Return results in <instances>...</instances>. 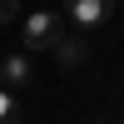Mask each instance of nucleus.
<instances>
[{
    "label": "nucleus",
    "instance_id": "f03ea898",
    "mask_svg": "<svg viewBox=\"0 0 124 124\" xmlns=\"http://www.w3.org/2000/svg\"><path fill=\"white\" fill-rule=\"evenodd\" d=\"M119 0H65V20H75L79 30H99L109 15H114Z\"/></svg>",
    "mask_w": 124,
    "mask_h": 124
},
{
    "label": "nucleus",
    "instance_id": "f257e3e1",
    "mask_svg": "<svg viewBox=\"0 0 124 124\" xmlns=\"http://www.w3.org/2000/svg\"><path fill=\"white\" fill-rule=\"evenodd\" d=\"M20 30H25V50H55L60 40H65V20L50 15V10L25 15V20H20Z\"/></svg>",
    "mask_w": 124,
    "mask_h": 124
},
{
    "label": "nucleus",
    "instance_id": "423d86ee",
    "mask_svg": "<svg viewBox=\"0 0 124 124\" xmlns=\"http://www.w3.org/2000/svg\"><path fill=\"white\" fill-rule=\"evenodd\" d=\"M10 20H20V0H0V25H10Z\"/></svg>",
    "mask_w": 124,
    "mask_h": 124
},
{
    "label": "nucleus",
    "instance_id": "39448f33",
    "mask_svg": "<svg viewBox=\"0 0 124 124\" xmlns=\"http://www.w3.org/2000/svg\"><path fill=\"white\" fill-rule=\"evenodd\" d=\"M0 124H20V99L10 89H0Z\"/></svg>",
    "mask_w": 124,
    "mask_h": 124
},
{
    "label": "nucleus",
    "instance_id": "0eeeda50",
    "mask_svg": "<svg viewBox=\"0 0 124 124\" xmlns=\"http://www.w3.org/2000/svg\"><path fill=\"white\" fill-rule=\"evenodd\" d=\"M119 124H124V119H119Z\"/></svg>",
    "mask_w": 124,
    "mask_h": 124
},
{
    "label": "nucleus",
    "instance_id": "20e7f679",
    "mask_svg": "<svg viewBox=\"0 0 124 124\" xmlns=\"http://www.w3.org/2000/svg\"><path fill=\"white\" fill-rule=\"evenodd\" d=\"M55 60H60L65 70H79V65L89 60V45H85V35H65V40L55 45Z\"/></svg>",
    "mask_w": 124,
    "mask_h": 124
},
{
    "label": "nucleus",
    "instance_id": "7ed1b4c3",
    "mask_svg": "<svg viewBox=\"0 0 124 124\" xmlns=\"http://www.w3.org/2000/svg\"><path fill=\"white\" fill-rule=\"evenodd\" d=\"M30 79H35V60H30L25 50L0 60V85L5 89H30Z\"/></svg>",
    "mask_w": 124,
    "mask_h": 124
}]
</instances>
